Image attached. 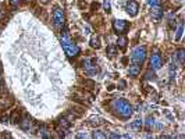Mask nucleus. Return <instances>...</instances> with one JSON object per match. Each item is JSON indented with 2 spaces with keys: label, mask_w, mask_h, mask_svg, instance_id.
Masks as SVG:
<instances>
[{
  "label": "nucleus",
  "mask_w": 185,
  "mask_h": 139,
  "mask_svg": "<svg viewBox=\"0 0 185 139\" xmlns=\"http://www.w3.org/2000/svg\"><path fill=\"white\" fill-rule=\"evenodd\" d=\"M177 59L180 63H184V59H185V50L184 49H178L177 50Z\"/></svg>",
  "instance_id": "dca6fc26"
},
{
  "label": "nucleus",
  "mask_w": 185,
  "mask_h": 139,
  "mask_svg": "<svg viewBox=\"0 0 185 139\" xmlns=\"http://www.w3.org/2000/svg\"><path fill=\"white\" fill-rule=\"evenodd\" d=\"M7 121H9V117H1V122H7Z\"/></svg>",
  "instance_id": "cd10ccee"
},
{
  "label": "nucleus",
  "mask_w": 185,
  "mask_h": 139,
  "mask_svg": "<svg viewBox=\"0 0 185 139\" xmlns=\"http://www.w3.org/2000/svg\"><path fill=\"white\" fill-rule=\"evenodd\" d=\"M64 21H66V17H64V11L60 9L59 6H56L53 10V22L56 28H61L64 25Z\"/></svg>",
  "instance_id": "20e7f679"
},
{
  "label": "nucleus",
  "mask_w": 185,
  "mask_h": 139,
  "mask_svg": "<svg viewBox=\"0 0 185 139\" xmlns=\"http://www.w3.org/2000/svg\"><path fill=\"white\" fill-rule=\"evenodd\" d=\"M109 138H120V135H117V134H110V135H109Z\"/></svg>",
  "instance_id": "bb28decb"
},
{
  "label": "nucleus",
  "mask_w": 185,
  "mask_h": 139,
  "mask_svg": "<svg viewBox=\"0 0 185 139\" xmlns=\"http://www.w3.org/2000/svg\"><path fill=\"white\" fill-rule=\"evenodd\" d=\"M114 109L117 110V113L122 118H128V117H131V114H132V106L127 102L125 99H118V100H116V102H114Z\"/></svg>",
  "instance_id": "f03ea898"
},
{
  "label": "nucleus",
  "mask_w": 185,
  "mask_h": 139,
  "mask_svg": "<svg viewBox=\"0 0 185 139\" xmlns=\"http://www.w3.org/2000/svg\"><path fill=\"white\" fill-rule=\"evenodd\" d=\"M39 1H41V3H43V4H47V3H50L52 0H39Z\"/></svg>",
  "instance_id": "c85d7f7f"
},
{
  "label": "nucleus",
  "mask_w": 185,
  "mask_h": 139,
  "mask_svg": "<svg viewBox=\"0 0 185 139\" xmlns=\"http://www.w3.org/2000/svg\"><path fill=\"white\" fill-rule=\"evenodd\" d=\"M57 131H59L61 135H66L70 131V121L63 118V120L57 121Z\"/></svg>",
  "instance_id": "6e6552de"
},
{
  "label": "nucleus",
  "mask_w": 185,
  "mask_h": 139,
  "mask_svg": "<svg viewBox=\"0 0 185 139\" xmlns=\"http://www.w3.org/2000/svg\"><path fill=\"white\" fill-rule=\"evenodd\" d=\"M82 64L85 67V71L88 74H95L96 72V65H95V60L93 59H85L82 61Z\"/></svg>",
  "instance_id": "0eeeda50"
},
{
  "label": "nucleus",
  "mask_w": 185,
  "mask_h": 139,
  "mask_svg": "<svg viewBox=\"0 0 185 139\" xmlns=\"http://www.w3.org/2000/svg\"><path fill=\"white\" fill-rule=\"evenodd\" d=\"M103 7H104V10H106L107 13H110V0H104Z\"/></svg>",
  "instance_id": "b1692460"
},
{
  "label": "nucleus",
  "mask_w": 185,
  "mask_h": 139,
  "mask_svg": "<svg viewBox=\"0 0 185 139\" xmlns=\"http://www.w3.org/2000/svg\"><path fill=\"white\" fill-rule=\"evenodd\" d=\"M148 4H149L150 7H154V6L160 4V0H148Z\"/></svg>",
  "instance_id": "5701e85b"
},
{
  "label": "nucleus",
  "mask_w": 185,
  "mask_h": 139,
  "mask_svg": "<svg viewBox=\"0 0 185 139\" xmlns=\"http://www.w3.org/2000/svg\"><path fill=\"white\" fill-rule=\"evenodd\" d=\"M10 4L13 6V7H17V4H18V0H10Z\"/></svg>",
  "instance_id": "a878e982"
},
{
  "label": "nucleus",
  "mask_w": 185,
  "mask_h": 139,
  "mask_svg": "<svg viewBox=\"0 0 185 139\" xmlns=\"http://www.w3.org/2000/svg\"><path fill=\"white\" fill-rule=\"evenodd\" d=\"M31 124H32V121H31V118H29V116H25L24 117V120L20 122V127H21L23 130H25V131H29Z\"/></svg>",
  "instance_id": "ddd939ff"
},
{
  "label": "nucleus",
  "mask_w": 185,
  "mask_h": 139,
  "mask_svg": "<svg viewBox=\"0 0 185 139\" xmlns=\"http://www.w3.org/2000/svg\"><path fill=\"white\" fill-rule=\"evenodd\" d=\"M89 124L92 125V127H100V125L104 124V120L102 118V117H98V116H93L89 118Z\"/></svg>",
  "instance_id": "f8f14e48"
},
{
  "label": "nucleus",
  "mask_w": 185,
  "mask_h": 139,
  "mask_svg": "<svg viewBox=\"0 0 185 139\" xmlns=\"http://www.w3.org/2000/svg\"><path fill=\"white\" fill-rule=\"evenodd\" d=\"M150 15H152V18L154 20V22H157V21H160L162 17H163V9L160 6H154V7H152Z\"/></svg>",
  "instance_id": "9d476101"
},
{
  "label": "nucleus",
  "mask_w": 185,
  "mask_h": 139,
  "mask_svg": "<svg viewBox=\"0 0 185 139\" xmlns=\"http://www.w3.org/2000/svg\"><path fill=\"white\" fill-rule=\"evenodd\" d=\"M117 88L118 89H125L127 88V82L125 81H124V79H120V81H118V83H117Z\"/></svg>",
  "instance_id": "412c9836"
},
{
  "label": "nucleus",
  "mask_w": 185,
  "mask_h": 139,
  "mask_svg": "<svg viewBox=\"0 0 185 139\" xmlns=\"http://www.w3.org/2000/svg\"><path fill=\"white\" fill-rule=\"evenodd\" d=\"M131 128H132V130H135V131H139L141 128H142V121H141V120H135L131 124Z\"/></svg>",
  "instance_id": "f3484780"
},
{
  "label": "nucleus",
  "mask_w": 185,
  "mask_h": 139,
  "mask_svg": "<svg viewBox=\"0 0 185 139\" xmlns=\"http://www.w3.org/2000/svg\"><path fill=\"white\" fill-rule=\"evenodd\" d=\"M90 46L95 47V49H100V38L99 36L90 38Z\"/></svg>",
  "instance_id": "4468645a"
},
{
  "label": "nucleus",
  "mask_w": 185,
  "mask_h": 139,
  "mask_svg": "<svg viewBox=\"0 0 185 139\" xmlns=\"http://www.w3.org/2000/svg\"><path fill=\"white\" fill-rule=\"evenodd\" d=\"M106 51H107L109 57H114V56H116V46H114V45H109Z\"/></svg>",
  "instance_id": "a211bd4d"
},
{
  "label": "nucleus",
  "mask_w": 185,
  "mask_h": 139,
  "mask_svg": "<svg viewBox=\"0 0 185 139\" xmlns=\"http://www.w3.org/2000/svg\"><path fill=\"white\" fill-rule=\"evenodd\" d=\"M88 136H89V135H88V134H84V132H81V134H78V135H77V138H88Z\"/></svg>",
  "instance_id": "393cba45"
},
{
  "label": "nucleus",
  "mask_w": 185,
  "mask_h": 139,
  "mask_svg": "<svg viewBox=\"0 0 185 139\" xmlns=\"http://www.w3.org/2000/svg\"><path fill=\"white\" fill-rule=\"evenodd\" d=\"M61 45H63V49L68 57H75V56H78L79 51H81L79 47H78L75 43L71 42V39H70V36H68V33L66 29L61 32Z\"/></svg>",
  "instance_id": "f257e3e1"
},
{
  "label": "nucleus",
  "mask_w": 185,
  "mask_h": 139,
  "mask_svg": "<svg viewBox=\"0 0 185 139\" xmlns=\"http://www.w3.org/2000/svg\"><path fill=\"white\" fill-rule=\"evenodd\" d=\"M125 10H127V13L130 14L131 17H135L136 14H138V10H139V4L136 3L135 0H130V1L127 3Z\"/></svg>",
  "instance_id": "423d86ee"
},
{
  "label": "nucleus",
  "mask_w": 185,
  "mask_h": 139,
  "mask_svg": "<svg viewBox=\"0 0 185 139\" xmlns=\"http://www.w3.org/2000/svg\"><path fill=\"white\" fill-rule=\"evenodd\" d=\"M93 136H95V138H98V139H104V138H106V135L102 134V131H95Z\"/></svg>",
  "instance_id": "4be33fe9"
},
{
  "label": "nucleus",
  "mask_w": 185,
  "mask_h": 139,
  "mask_svg": "<svg viewBox=\"0 0 185 139\" xmlns=\"http://www.w3.org/2000/svg\"><path fill=\"white\" fill-rule=\"evenodd\" d=\"M117 46H118V47H121V49H125V47H127V38L124 36V35L118 36V39H117Z\"/></svg>",
  "instance_id": "2eb2a0df"
},
{
  "label": "nucleus",
  "mask_w": 185,
  "mask_h": 139,
  "mask_svg": "<svg viewBox=\"0 0 185 139\" xmlns=\"http://www.w3.org/2000/svg\"><path fill=\"white\" fill-rule=\"evenodd\" d=\"M162 67V57L159 53H154L150 57V68L152 70H159Z\"/></svg>",
  "instance_id": "1a4fd4ad"
},
{
  "label": "nucleus",
  "mask_w": 185,
  "mask_h": 139,
  "mask_svg": "<svg viewBox=\"0 0 185 139\" xmlns=\"http://www.w3.org/2000/svg\"><path fill=\"white\" fill-rule=\"evenodd\" d=\"M39 135H41L42 138H49V135H47V130H46V127L42 125L41 128H39Z\"/></svg>",
  "instance_id": "aec40b11"
},
{
  "label": "nucleus",
  "mask_w": 185,
  "mask_h": 139,
  "mask_svg": "<svg viewBox=\"0 0 185 139\" xmlns=\"http://www.w3.org/2000/svg\"><path fill=\"white\" fill-rule=\"evenodd\" d=\"M131 59H132L134 63H136V64H142V63L145 61V59H146V47L145 46L135 47V49L132 50Z\"/></svg>",
  "instance_id": "7ed1b4c3"
},
{
  "label": "nucleus",
  "mask_w": 185,
  "mask_h": 139,
  "mask_svg": "<svg viewBox=\"0 0 185 139\" xmlns=\"http://www.w3.org/2000/svg\"><path fill=\"white\" fill-rule=\"evenodd\" d=\"M141 72V65L136 64V63H134L132 65H130V68H128V75L130 77H132V78H135V77H138Z\"/></svg>",
  "instance_id": "9b49d317"
},
{
  "label": "nucleus",
  "mask_w": 185,
  "mask_h": 139,
  "mask_svg": "<svg viewBox=\"0 0 185 139\" xmlns=\"http://www.w3.org/2000/svg\"><path fill=\"white\" fill-rule=\"evenodd\" d=\"M128 22L124 21V20H114L113 21V29L116 31L117 33H124L128 29Z\"/></svg>",
  "instance_id": "39448f33"
},
{
  "label": "nucleus",
  "mask_w": 185,
  "mask_h": 139,
  "mask_svg": "<svg viewBox=\"0 0 185 139\" xmlns=\"http://www.w3.org/2000/svg\"><path fill=\"white\" fill-rule=\"evenodd\" d=\"M182 32H184V27H182V24H180V27H178L176 33V41H180L181 36H182Z\"/></svg>",
  "instance_id": "6ab92c4d"
}]
</instances>
